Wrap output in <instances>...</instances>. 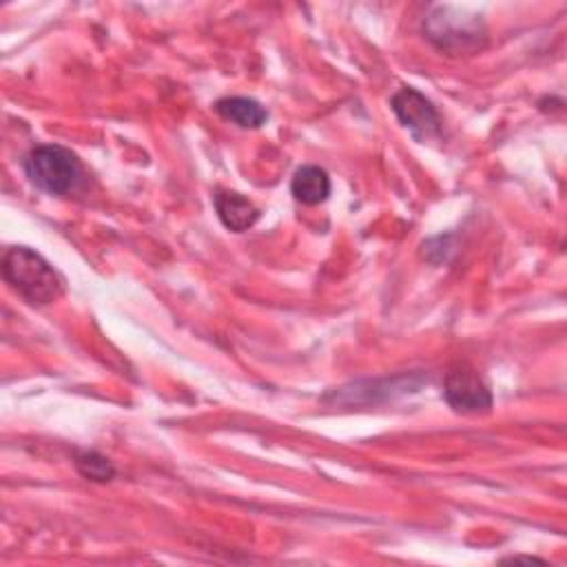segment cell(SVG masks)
<instances>
[{
  "instance_id": "6da1fadb",
  "label": "cell",
  "mask_w": 567,
  "mask_h": 567,
  "mask_svg": "<svg viewBox=\"0 0 567 567\" xmlns=\"http://www.w3.org/2000/svg\"><path fill=\"white\" fill-rule=\"evenodd\" d=\"M2 277L20 297L35 306L55 301L64 290V281L53 266L27 246H13L2 255Z\"/></svg>"
},
{
  "instance_id": "7a4b0ae2",
  "label": "cell",
  "mask_w": 567,
  "mask_h": 567,
  "mask_svg": "<svg viewBox=\"0 0 567 567\" xmlns=\"http://www.w3.org/2000/svg\"><path fill=\"white\" fill-rule=\"evenodd\" d=\"M427 40L450 55L472 53L485 44V24L478 16L456 7H434L423 22Z\"/></svg>"
},
{
  "instance_id": "3957f363",
  "label": "cell",
  "mask_w": 567,
  "mask_h": 567,
  "mask_svg": "<svg viewBox=\"0 0 567 567\" xmlns=\"http://www.w3.org/2000/svg\"><path fill=\"white\" fill-rule=\"evenodd\" d=\"M22 166L29 182L49 195H66L75 190L82 179L80 162L69 148L60 144L33 146L27 153Z\"/></svg>"
},
{
  "instance_id": "277c9868",
  "label": "cell",
  "mask_w": 567,
  "mask_h": 567,
  "mask_svg": "<svg viewBox=\"0 0 567 567\" xmlns=\"http://www.w3.org/2000/svg\"><path fill=\"white\" fill-rule=\"evenodd\" d=\"M390 106H392L394 115L399 117V122L419 142L439 137V133H441V117H439L436 109L432 106V102L425 95H421L416 89H412V86L399 89L392 95Z\"/></svg>"
},
{
  "instance_id": "5b68a950",
  "label": "cell",
  "mask_w": 567,
  "mask_h": 567,
  "mask_svg": "<svg viewBox=\"0 0 567 567\" xmlns=\"http://www.w3.org/2000/svg\"><path fill=\"white\" fill-rule=\"evenodd\" d=\"M443 394L447 405L463 414H478L492 408L487 383L467 365H456L445 374Z\"/></svg>"
},
{
  "instance_id": "8992f818",
  "label": "cell",
  "mask_w": 567,
  "mask_h": 567,
  "mask_svg": "<svg viewBox=\"0 0 567 567\" xmlns=\"http://www.w3.org/2000/svg\"><path fill=\"white\" fill-rule=\"evenodd\" d=\"M213 202H215L217 217L233 233L248 230L259 219V208L235 190H217L213 195Z\"/></svg>"
},
{
  "instance_id": "52a82bcc",
  "label": "cell",
  "mask_w": 567,
  "mask_h": 567,
  "mask_svg": "<svg viewBox=\"0 0 567 567\" xmlns=\"http://www.w3.org/2000/svg\"><path fill=\"white\" fill-rule=\"evenodd\" d=\"M290 193L295 195L297 202H301L306 206H317V204L326 202L330 195V177L323 168H319L315 164L299 166L292 175Z\"/></svg>"
},
{
  "instance_id": "ba28073f",
  "label": "cell",
  "mask_w": 567,
  "mask_h": 567,
  "mask_svg": "<svg viewBox=\"0 0 567 567\" xmlns=\"http://www.w3.org/2000/svg\"><path fill=\"white\" fill-rule=\"evenodd\" d=\"M215 111L224 120H228L241 128H259L268 120V111L257 100L241 97V95L217 100Z\"/></svg>"
},
{
  "instance_id": "9c48e42d",
  "label": "cell",
  "mask_w": 567,
  "mask_h": 567,
  "mask_svg": "<svg viewBox=\"0 0 567 567\" xmlns=\"http://www.w3.org/2000/svg\"><path fill=\"white\" fill-rule=\"evenodd\" d=\"M73 465L86 481H93V483H109L115 476L113 463L93 450H78Z\"/></svg>"
},
{
  "instance_id": "30bf717a",
  "label": "cell",
  "mask_w": 567,
  "mask_h": 567,
  "mask_svg": "<svg viewBox=\"0 0 567 567\" xmlns=\"http://www.w3.org/2000/svg\"><path fill=\"white\" fill-rule=\"evenodd\" d=\"M505 560H527V563H543L540 558H536V556H509V558H505Z\"/></svg>"
}]
</instances>
